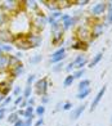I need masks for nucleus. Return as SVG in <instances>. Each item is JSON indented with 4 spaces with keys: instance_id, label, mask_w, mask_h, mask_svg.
<instances>
[{
    "instance_id": "obj_1",
    "label": "nucleus",
    "mask_w": 112,
    "mask_h": 126,
    "mask_svg": "<svg viewBox=\"0 0 112 126\" xmlns=\"http://www.w3.org/2000/svg\"><path fill=\"white\" fill-rule=\"evenodd\" d=\"M7 28L12 32V35L14 37H18V36H27L29 33L31 32V18H30V14L21 10L17 14L9 17V21H8V25Z\"/></svg>"
},
{
    "instance_id": "obj_2",
    "label": "nucleus",
    "mask_w": 112,
    "mask_h": 126,
    "mask_svg": "<svg viewBox=\"0 0 112 126\" xmlns=\"http://www.w3.org/2000/svg\"><path fill=\"white\" fill-rule=\"evenodd\" d=\"M30 18H31V31L32 32L40 33V31H43L44 27L48 25L47 16L44 14L40 9H39L36 13L30 14Z\"/></svg>"
},
{
    "instance_id": "obj_3",
    "label": "nucleus",
    "mask_w": 112,
    "mask_h": 126,
    "mask_svg": "<svg viewBox=\"0 0 112 126\" xmlns=\"http://www.w3.org/2000/svg\"><path fill=\"white\" fill-rule=\"evenodd\" d=\"M1 8L9 17L17 14L21 10H23V1H18V0H4L0 4Z\"/></svg>"
},
{
    "instance_id": "obj_4",
    "label": "nucleus",
    "mask_w": 112,
    "mask_h": 126,
    "mask_svg": "<svg viewBox=\"0 0 112 126\" xmlns=\"http://www.w3.org/2000/svg\"><path fill=\"white\" fill-rule=\"evenodd\" d=\"M52 27V45L54 47H61L63 45V35H64V30L62 28V23L54 22L53 25H50Z\"/></svg>"
},
{
    "instance_id": "obj_5",
    "label": "nucleus",
    "mask_w": 112,
    "mask_h": 126,
    "mask_svg": "<svg viewBox=\"0 0 112 126\" xmlns=\"http://www.w3.org/2000/svg\"><path fill=\"white\" fill-rule=\"evenodd\" d=\"M75 37H76V40H79V41L89 44V43L92 41L90 26L86 25V23H84V25L80 23L79 26L76 27V30H75Z\"/></svg>"
},
{
    "instance_id": "obj_6",
    "label": "nucleus",
    "mask_w": 112,
    "mask_h": 126,
    "mask_svg": "<svg viewBox=\"0 0 112 126\" xmlns=\"http://www.w3.org/2000/svg\"><path fill=\"white\" fill-rule=\"evenodd\" d=\"M90 35H92V40L94 39H98L100 35H103V32H104V22L102 21H99V19H93V22L90 25Z\"/></svg>"
},
{
    "instance_id": "obj_7",
    "label": "nucleus",
    "mask_w": 112,
    "mask_h": 126,
    "mask_svg": "<svg viewBox=\"0 0 112 126\" xmlns=\"http://www.w3.org/2000/svg\"><path fill=\"white\" fill-rule=\"evenodd\" d=\"M48 89H49V80L48 77H43L40 80H37L35 82V93L39 96L47 95L48 94Z\"/></svg>"
},
{
    "instance_id": "obj_8",
    "label": "nucleus",
    "mask_w": 112,
    "mask_h": 126,
    "mask_svg": "<svg viewBox=\"0 0 112 126\" xmlns=\"http://www.w3.org/2000/svg\"><path fill=\"white\" fill-rule=\"evenodd\" d=\"M106 1H98L90 9V16L93 17L94 19H98L99 17H102L106 13Z\"/></svg>"
},
{
    "instance_id": "obj_9",
    "label": "nucleus",
    "mask_w": 112,
    "mask_h": 126,
    "mask_svg": "<svg viewBox=\"0 0 112 126\" xmlns=\"http://www.w3.org/2000/svg\"><path fill=\"white\" fill-rule=\"evenodd\" d=\"M14 47L18 49V51H26V50H30L31 49V45L27 41L26 36H18V37H14L13 43H12Z\"/></svg>"
},
{
    "instance_id": "obj_10",
    "label": "nucleus",
    "mask_w": 112,
    "mask_h": 126,
    "mask_svg": "<svg viewBox=\"0 0 112 126\" xmlns=\"http://www.w3.org/2000/svg\"><path fill=\"white\" fill-rule=\"evenodd\" d=\"M71 62H72V64H74L75 70H82V68H85V66H88L89 58L82 53V54L76 55L75 58H74V61H71Z\"/></svg>"
},
{
    "instance_id": "obj_11",
    "label": "nucleus",
    "mask_w": 112,
    "mask_h": 126,
    "mask_svg": "<svg viewBox=\"0 0 112 126\" xmlns=\"http://www.w3.org/2000/svg\"><path fill=\"white\" fill-rule=\"evenodd\" d=\"M27 41H29V44L31 45V49H35V48H39L41 45V41H43V37L40 33H36V32H30L29 35L26 36Z\"/></svg>"
},
{
    "instance_id": "obj_12",
    "label": "nucleus",
    "mask_w": 112,
    "mask_h": 126,
    "mask_svg": "<svg viewBox=\"0 0 112 126\" xmlns=\"http://www.w3.org/2000/svg\"><path fill=\"white\" fill-rule=\"evenodd\" d=\"M23 9L29 14H33L40 9V5L36 0H26V1H23Z\"/></svg>"
},
{
    "instance_id": "obj_13",
    "label": "nucleus",
    "mask_w": 112,
    "mask_h": 126,
    "mask_svg": "<svg viewBox=\"0 0 112 126\" xmlns=\"http://www.w3.org/2000/svg\"><path fill=\"white\" fill-rule=\"evenodd\" d=\"M13 40H14V36L7 27L0 30V43L1 44H12Z\"/></svg>"
},
{
    "instance_id": "obj_14",
    "label": "nucleus",
    "mask_w": 112,
    "mask_h": 126,
    "mask_svg": "<svg viewBox=\"0 0 112 126\" xmlns=\"http://www.w3.org/2000/svg\"><path fill=\"white\" fill-rule=\"evenodd\" d=\"M106 90H107V86H104L100 89L98 93H97V95L94 96V99H93V102H92V104H90V112H93L96 108L98 107V104L100 103V100H102V98H103V95H104V93H106Z\"/></svg>"
},
{
    "instance_id": "obj_15",
    "label": "nucleus",
    "mask_w": 112,
    "mask_h": 126,
    "mask_svg": "<svg viewBox=\"0 0 112 126\" xmlns=\"http://www.w3.org/2000/svg\"><path fill=\"white\" fill-rule=\"evenodd\" d=\"M86 107H88V106H86V103H82V104L75 107L74 110H72V112H71V116H70L71 121H75V120L79 118L81 114L84 113V111H85V108H86Z\"/></svg>"
},
{
    "instance_id": "obj_16",
    "label": "nucleus",
    "mask_w": 112,
    "mask_h": 126,
    "mask_svg": "<svg viewBox=\"0 0 112 126\" xmlns=\"http://www.w3.org/2000/svg\"><path fill=\"white\" fill-rule=\"evenodd\" d=\"M23 72H25V66H23V63H19L18 66L10 68V70L8 71V75L12 79H17V77H19Z\"/></svg>"
},
{
    "instance_id": "obj_17",
    "label": "nucleus",
    "mask_w": 112,
    "mask_h": 126,
    "mask_svg": "<svg viewBox=\"0 0 112 126\" xmlns=\"http://www.w3.org/2000/svg\"><path fill=\"white\" fill-rule=\"evenodd\" d=\"M8 55L9 54H0V73H8Z\"/></svg>"
},
{
    "instance_id": "obj_18",
    "label": "nucleus",
    "mask_w": 112,
    "mask_h": 126,
    "mask_svg": "<svg viewBox=\"0 0 112 126\" xmlns=\"http://www.w3.org/2000/svg\"><path fill=\"white\" fill-rule=\"evenodd\" d=\"M41 3L50 10V13H52V12H57V10H61L59 9V5L57 3V0H43Z\"/></svg>"
},
{
    "instance_id": "obj_19",
    "label": "nucleus",
    "mask_w": 112,
    "mask_h": 126,
    "mask_svg": "<svg viewBox=\"0 0 112 126\" xmlns=\"http://www.w3.org/2000/svg\"><path fill=\"white\" fill-rule=\"evenodd\" d=\"M89 48V45L86 43H82V41H79V40H75L71 45V49L72 50H77V51H86Z\"/></svg>"
},
{
    "instance_id": "obj_20",
    "label": "nucleus",
    "mask_w": 112,
    "mask_h": 126,
    "mask_svg": "<svg viewBox=\"0 0 112 126\" xmlns=\"http://www.w3.org/2000/svg\"><path fill=\"white\" fill-rule=\"evenodd\" d=\"M62 10H57V12H52V13H49V16L47 17L48 18V23L49 25H53L54 22H58L61 19V17H62Z\"/></svg>"
},
{
    "instance_id": "obj_21",
    "label": "nucleus",
    "mask_w": 112,
    "mask_h": 126,
    "mask_svg": "<svg viewBox=\"0 0 112 126\" xmlns=\"http://www.w3.org/2000/svg\"><path fill=\"white\" fill-rule=\"evenodd\" d=\"M102 58H103V53H102V51H99V53H97V54L94 55L90 61H89V63H88V67H89V68L96 67V66L98 64V63H99L100 61H102Z\"/></svg>"
},
{
    "instance_id": "obj_22",
    "label": "nucleus",
    "mask_w": 112,
    "mask_h": 126,
    "mask_svg": "<svg viewBox=\"0 0 112 126\" xmlns=\"http://www.w3.org/2000/svg\"><path fill=\"white\" fill-rule=\"evenodd\" d=\"M8 21H9V16L0 8V30L8 25Z\"/></svg>"
},
{
    "instance_id": "obj_23",
    "label": "nucleus",
    "mask_w": 112,
    "mask_h": 126,
    "mask_svg": "<svg viewBox=\"0 0 112 126\" xmlns=\"http://www.w3.org/2000/svg\"><path fill=\"white\" fill-rule=\"evenodd\" d=\"M19 63H22L21 62V59L19 58H17L16 55H8V66H9V70L10 68H13V67H16V66H18Z\"/></svg>"
},
{
    "instance_id": "obj_24",
    "label": "nucleus",
    "mask_w": 112,
    "mask_h": 126,
    "mask_svg": "<svg viewBox=\"0 0 112 126\" xmlns=\"http://www.w3.org/2000/svg\"><path fill=\"white\" fill-rule=\"evenodd\" d=\"M89 88H90V80L89 79H82L79 82V85H77V91H82V90L89 89Z\"/></svg>"
},
{
    "instance_id": "obj_25",
    "label": "nucleus",
    "mask_w": 112,
    "mask_h": 126,
    "mask_svg": "<svg viewBox=\"0 0 112 126\" xmlns=\"http://www.w3.org/2000/svg\"><path fill=\"white\" fill-rule=\"evenodd\" d=\"M92 93V89L89 88V89H85V90H82V91H77V94H76V99H79V100H84V99H86L89 95H90Z\"/></svg>"
},
{
    "instance_id": "obj_26",
    "label": "nucleus",
    "mask_w": 112,
    "mask_h": 126,
    "mask_svg": "<svg viewBox=\"0 0 112 126\" xmlns=\"http://www.w3.org/2000/svg\"><path fill=\"white\" fill-rule=\"evenodd\" d=\"M74 81H75L74 75H72V73H68V75L64 77V80H63V88H70V86H72Z\"/></svg>"
},
{
    "instance_id": "obj_27",
    "label": "nucleus",
    "mask_w": 112,
    "mask_h": 126,
    "mask_svg": "<svg viewBox=\"0 0 112 126\" xmlns=\"http://www.w3.org/2000/svg\"><path fill=\"white\" fill-rule=\"evenodd\" d=\"M45 111H47L45 106H43V104L37 106V107H35V116H37L39 118H41L44 116V113H45Z\"/></svg>"
},
{
    "instance_id": "obj_28",
    "label": "nucleus",
    "mask_w": 112,
    "mask_h": 126,
    "mask_svg": "<svg viewBox=\"0 0 112 126\" xmlns=\"http://www.w3.org/2000/svg\"><path fill=\"white\" fill-rule=\"evenodd\" d=\"M21 117L17 114V112H14V113H9L8 114V117H7V121L9 122V124H12V125H14L17 121H18Z\"/></svg>"
},
{
    "instance_id": "obj_29",
    "label": "nucleus",
    "mask_w": 112,
    "mask_h": 126,
    "mask_svg": "<svg viewBox=\"0 0 112 126\" xmlns=\"http://www.w3.org/2000/svg\"><path fill=\"white\" fill-rule=\"evenodd\" d=\"M31 93H32V86L26 85L23 91H22V96H23V99H29L30 96H31Z\"/></svg>"
},
{
    "instance_id": "obj_30",
    "label": "nucleus",
    "mask_w": 112,
    "mask_h": 126,
    "mask_svg": "<svg viewBox=\"0 0 112 126\" xmlns=\"http://www.w3.org/2000/svg\"><path fill=\"white\" fill-rule=\"evenodd\" d=\"M41 59H43L41 54H35V55H32L31 58L29 59V62H30V64H39V63L41 62Z\"/></svg>"
},
{
    "instance_id": "obj_31",
    "label": "nucleus",
    "mask_w": 112,
    "mask_h": 126,
    "mask_svg": "<svg viewBox=\"0 0 112 126\" xmlns=\"http://www.w3.org/2000/svg\"><path fill=\"white\" fill-rule=\"evenodd\" d=\"M0 48H1L4 54H10V53H12V50H13V47L10 44H1V43H0Z\"/></svg>"
},
{
    "instance_id": "obj_32",
    "label": "nucleus",
    "mask_w": 112,
    "mask_h": 126,
    "mask_svg": "<svg viewBox=\"0 0 112 126\" xmlns=\"http://www.w3.org/2000/svg\"><path fill=\"white\" fill-rule=\"evenodd\" d=\"M64 61L63 62H59V63H57V64H54L53 67H52V71L53 72H55V73H58V72H61L62 70H64Z\"/></svg>"
},
{
    "instance_id": "obj_33",
    "label": "nucleus",
    "mask_w": 112,
    "mask_h": 126,
    "mask_svg": "<svg viewBox=\"0 0 112 126\" xmlns=\"http://www.w3.org/2000/svg\"><path fill=\"white\" fill-rule=\"evenodd\" d=\"M85 68H82V70H76L72 75H74V77H75V80H80V79H82V76L85 75Z\"/></svg>"
},
{
    "instance_id": "obj_34",
    "label": "nucleus",
    "mask_w": 112,
    "mask_h": 126,
    "mask_svg": "<svg viewBox=\"0 0 112 126\" xmlns=\"http://www.w3.org/2000/svg\"><path fill=\"white\" fill-rule=\"evenodd\" d=\"M10 103H13V96H9L8 95V96H5V99L3 100L1 104H0V107H1V108H7Z\"/></svg>"
},
{
    "instance_id": "obj_35",
    "label": "nucleus",
    "mask_w": 112,
    "mask_h": 126,
    "mask_svg": "<svg viewBox=\"0 0 112 126\" xmlns=\"http://www.w3.org/2000/svg\"><path fill=\"white\" fill-rule=\"evenodd\" d=\"M35 80H36V75H35V73H30V75L27 76V80H26V85H30V86H31V85H32V82L35 81Z\"/></svg>"
},
{
    "instance_id": "obj_36",
    "label": "nucleus",
    "mask_w": 112,
    "mask_h": 126,
    "mask_svg": "<svg viewBox=\"0 0 112 126\" xmlns=\"http://www.w3.org/2000/svg\"><path fill=\"white\" fill-rule=\"evenodd\" d=\"M104 19H106V22H104L106 26L112 25V12H107V14L104 16Z\"/></svg>"
},
{
    "instance_id": "obj_37",
    "label": "nucleus",
    "mask_w": 112,
    "mask_h": 126,
    "mask_svg": "<svg viewBox=\"0 0 112 126\" xmlns=\"http://www.w3.org/2000/svg\"><path fill=\"white\" fill-rule=\"evenodd\" d=\"M22 91H23V90L21 89V86H14V88H13V91H12L13 96H19V95H22Z\"/></svg>"
},
{
    "instance_id": "obj_38",
    "label": "nucleus",
    "mask_w": 112,
    "mask_h": 126,
    "mask_svg": "<svg viewBox=\"0 0 112 126\" xmlns=\"http://www.w3.org/2000/svg\"><path fill=\"white\" fill-rule=\"evenodd\" d=\"M22 102H23V96H22V95H19V96H17L16 99H13V104H14L16 107H18V106L21 104Z\"/></svg>"
},
{
    "instance_id": "obj_39",
    "label": "nucleus",
    "mask_w": 112,
    "mask_h": 126,
    "mask_svg": "<svg viewBox=\"0 0 112 126\" xmlns=\"http://www.w3.org/2000/svg\"><path fill=\"white\" fill-rule=\"evenodd\" d=\"M62 110H63V111H71V110H72V103H71V102H64Z\"/></svg>"
},
{
    "instance_id": "obj_40",
    "label": "nucleus",
    "mask_w": 112,
    "mask_h": 126,
    "mask_svg": "<svg viewBox=\"0 0 112 126\" xmlns=\"http://www.w3.org/2000/svg\"><path fill=\"white\" fill-rule=\"evenodd\" d=\"M7 113H8L7 108H1V107H0V121L7 117Z\"/></svg>"
},
{
    "instance_id": "obj_41",
    "label": "nucleus",
    "mask_w": 112,
    "mask_h": 126,
    "mask_svg": "<svg viewBox=\"0 0 112 126\" xmlns=\"http://www.w3.org/2000/svg\"><path fill=\"white\" fill-rule=\"evenodd\" d=\"M89 3V0H77V1H74V4H77V5H80V7H84V5H88Z\"/></svg>"
},
{
    "instance_id": "obj_42",
    "label": "nucleus",
    "mask_w": 112,
    "mask_h": 126,
    "mask_svg": "<svg viewBox=\"0 0 112 126\" xmlns=\"http://www.w3.org/2000/svg\"><path fill=\"white\" fill-rule=\"evenodd\" d=\"M27 100V104L29 106H31V107H35V104H36V99L33 98V96H30L29 99H26Z\"/></svg>"
},
{
    "instance_id": "obj_43",
    "label": "nucleus",
    "mask_w": 112,
    "mask_h": 126,
    "mask_svg": "<svg viewBox=\"0 0 112 126\" xmlns=\"http://www.w3.org/2000/svg\"><path fill=\"white\" fill-rule=\"evenodd\" d=\"M40 99H41V104L43 106H45V104H48V103H49V96H48V94L47 95H43V96H40Z\"/></svg>"
},
{
    "instance_id": "obj_44",
    "label": "nucleus",
    "mask_w": 112,
    "mask_h": 126,
    "mask_svg": "<svg viewBox=\"0 0 112 126\" xmlns=\"http://www.w3.org/2000/svg\"><path fill=\"white\" fill-rule=\"evenodd\" d=\"M70 18H71V16H70V14H66V13H63V14H62V17H61V19H59V22H61V23H63V22L68 21Z\"/></svg>"
},
{
    "instance_id": "obj_45",
    "label": "nucleus",
    "mask_w": 112,
    "mask_h": 126,
    "mask_svg": "<svg viewBox=\"0 0 112 126\" xmlns=\"http://www.w3.org/2000/svg\"><path fill=\"white\" fill-rule=\"evenodd\" d=\"M72 70H75V67H74V64H72V62H70V63H68V64H67V66L64 67V71L70 73V72H71Z\"/></svg>"
},
{
    "instance_id": "obj_46",
    "label": "nucleus",
    "mask_w": 112,
    "mask_h": 126,
    "mask_svg": "<svg viewBox=\"0 0 112 126\" xmlns=\"http://www.w3.org/2000/svg\"><path fill=\"white\" fill-rule=\"evenodd\" d=\"M106 9H107V12H112V0L106 1Z\"/></svg>"
},
{
    "instance_id": "obj_47",
    "label": "nucleus",
    "mask_w": 112,
    "mask_h": 126,
    "mask_svg": "<svg viewBox=\"0 0 112 126\" xmlns=\"http://www.w3.org/2000/svg\"><path fill=\"white\" fill-rule=\"evenodd\" d=\"M23 121H25V126H32L33 118H26V120H23Z\"/></svg>"
},
{
    "instance_id": "obj_48",
    "label": "nucleus",
    "mask_w": 112,
    "mask_h": 126,
    "mask_svg": "<svg viewBox=\"0 0 112 126\" xmlns=\"http://www.w3.org/2000/svg\"><path fill=\"white\" fill-rule=\"evenodd\" d=\"M27 106H29V104H27V100H26V99H23V102H22L21 104L18 106V108H19V110H25V108H26Z\"/></svg>"
},
{
    "instance_id": "obj_49",
    "label": "nucleus",
    "mask_w": 112,
    "mask_h": 126,
    "mask_svg": "<svg viewBox=\"0 0 112 126\" xmlns=\"http://www.w3.org/2000/svg\"><path fill=\"white\" fill-rule=\"evenodd\" d=\"M43 125H44V118H43V117H41V118H39L37 121L33 124V126H43Z\"/></svg>"
},
{
    "instance_id": "obj_50",
    "label": "nucleus",
    "mask_w": 112,
    "mask_h": 126,
    "mask_svg": "<svg viewBox=\"0 0 112 126\" xmlns=\"http://www.w3.org/2000/svg\"><path fill=\"white\" fill-rule=\"evenodd\" d=\"M13 126H25V121H23V118H19L18 121H17Z\"/></svg>"
},
{
    "instance_id": "obj_51",
    "label": "nucleus",
    "mask_w": 112,
    "mask_h": 126,
    "mask_svg": "<svg viewBox=\"0 0 112 126\" xmlns=\"http://www.w3.org/2000/svg\"><path fill=\"white\" fill-rule=\"evenodd\" d=\"M17 110H18V107H16V106L10 107V108H7V111H8L9 113H14V112H17Z\"/></svg>"
},
{
    "instance_id": "obj_52",
    "label": "nucleus",
    "mask_w": 112,
    "mask_h": 126,
    "mask_svg": "<svg viewBox=\"0 0 112 126\" xmlns=\"http://www.w3.org/2000/svg\"><path fill=\"white\" fill-rule=\"evenodd\" d=\"M62 107H63V103H57V106H55V110H54V112H58L59 110H62Z\"/></svg>"
},
{
    "instance_id": "obj_53",
    "label": "nucleus",
    "mask_w": 112,
    "mask_h": 126,
    "mask_svg": "<svg viewBox=\"0 0 112 126\" xmlns=\"http://www.w3.org/2000/svg\"><path fill=\"white\" fill-rule=\"evenodd\" d=\"M17 114H18L19 117L23 118V116H25V110H19V108H18V110H17Z\"/></svg>"
},
{
    "instance_id": "obj_54",
    "label": "nucleus",
    "mask_w": 112,
    "mask_h": 126,
    "mask_svg": "<svg viewBox=\"0 0 112 126\" xmlns=\"http://www.w3.org/2000/svg\"><path fill=\"white\" fill-rule=\"evenodd\" d=\"M16 57H17V58H22V57H23V54H22V51H17V54H16Z\"/></svg>"
},
{
    "instance_id": "obj_55",
    "label": "nucleus",
    "mask_w": 112,
    "mask_h": 126,
    "mask_svg": "<svg viewBox=\"0 0 112 126\" xmlns=\"http://www.w3.org/2000/svg\"><path fill=\"white\" fill-rule=\"evenodd\" d=\"M4 99H5V96H4V95H3L1 93H0V104H1V103H3V100H4Z\"/></svg>"
},
{
    "instance_id": "obj_56",
    "label": "nucleus",
    "mask_w": 112,
    "mask_h": 126,
    "mask_svg": "<svg viewBox=\"0 0 112 126\" xmlns=\"http://www.w3.org/2000/svg\"><path fill=\"white\" fill-rule=\"evenodd\" d=\"M110 122H111V125H112V117H111V120H110Z\"/></svg>"
},
{
    "instance_id": "obj_57",
    "label": "nucleus",
    "mask_w": 112,
    "mask_h": 126,
    "mask_svg": "<svg viewBox=\"0 0 112 126\" xmlns=\"http://www.w3.org/2000/svg\"><path fill=\"white\" fill-rule=\"evenodd\" d=\"M76 126H79V125H76Z\"/></svg>"
}]
</instances>
